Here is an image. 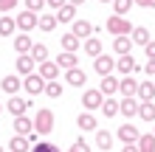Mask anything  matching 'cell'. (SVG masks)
I'll list each match as a JSON object with an SVG mask.
<instances>
[{"label": "cell", "instance_id": "cell-1", "mask_svg": "<svg viewBox=\"0 0 155 152\" xmlns=\"http://www.w3.org/2000/svg\"><path fill=\"white\" fill-rule=\"evenodd\" d=\"M34 130H37L40 135L54 132V113L48 110V107H40L37 110V115H34Z\"/></svg>", "mask_w": 155, "mask_h": 152}, {"label": "cell", "instance_id": "cell-2", "mask_svg": "<svg viewBox=\"0 0 155 152\" xmlns=\"http://www.w3.org/2000/svg\"><path fill=\"white\" fill-rule=\"evenodd\" d=\"M107 31H110L113 37H124V34H130V31H133V25H130V20H127V17L113 14L110 20H107Z\"/></svg>", "mask_w": 155, "mask_h": 152}, {"label": "cell", "instance_id": "cell-3", "mask_svg": "<svg viewBox=\"0 0 155 152\" xmlns=\"http://www.w3.org/2000/svg\"><path fill=\"white\" fill-rule=\"evenodd\" d=\"M23 87H25L28 96H40V93H45V79L40 73H28V76L23 79Z\"/></svg>", "mask_w": 155, "mask_h": 152}, {"label": "cell", "instance_id": "cell-4", "mask_svg": "<svg viewBox=\"0 0 155 152\" xmlns=\"http://www.w3.org/2000/svg\"><path fill=\"white\" fill-rule=\"evenodd\" d=\"M113 68H116V62H113V57L110 53H99V57H93V70L99 76H107V73H113Z\"/></svg>", "mask_w": 155, "mask_h": 152}, {"label": "cell", "instance_id": "cell-5", "mask_svg": "<svg viewBox=\"0 0 155 152\" xmlns=\"http://www.w3.org/2000/svg\"><path fill=\"white\" fill-rule=\"evenodd\" d=\"M102 102H104V96H102V90H93V87H90V90H85L82 93V107H85V110H99V107H102Z\"/></svg>", "mask_w": 155, "mask_h": 152}, {"label": "cell", "instance_id": "cell-6", "mask_svg": "<svg viewBox=\"0 0 155 152\" xmlns=\"http://www.w3.org/2000/svg\"><path fill=\"white\" fill-rule=\"evenodd\" d=\"M116 68H118V73H121V76H130L133 70H138V62L133 59V53H121V57L116 59Z\"/></svg>", "mask_w": 155, "mask_h": 152}, {"label": "cell", "instance_id": "cell-7", "mask_svg": "<svg viewBox=\"0 0 155 152\" xmlns=\"http://www.w3.org/2000/svg\"><path fill=\"white\" fill-rule=\"evenodd\" d=\"M138 135L141 132L133 127V124H121V127L116 130V138L121 141V144H135V141H138Z\"/></svg>", "mask_w": 155, "mask_h": 152}, {"label": "cell", "instance_id": "cell-8", "mask_svg": "<svg viewBox=\"0 0 155 152\" xmlns=\"http://www.w3.org/2000/svg\"><path fill=\"white\" fill-rule=\"evenodd\" d=\"M37 17H40V14H34V11L25 8V11H20V14L14 17V23H17V28H20V31H31L34 25H37Z\"/></svg>", "mask_w": 155, "mask_h": 152}, {"label": "cell", "instance_id": "cell-9", "mask_svg": "<svg viewBox=\"0 0 155 152\" xmlns=\"http://www.w3.org/2000/svg\"><path fill=\"white\" fill-rule=\"evenodd\" d=\"M71 34H76L79 40H87L90 34H93V25H90V20L79 17V20H74V23H71Z\"/></svg>", "mask_w": 155, "mask_h": 152}, {"label": "cell", "instance_id": "cell-10", "mask_svg": "<svg viewBox=\"0 0 155 152\" xmlns=\"http://www.w3.org/2000/svg\"><path fill=\"white\" fill-rule=\"evenodd\" d=\"M118 113H124V118L138 115V99L135 96H124V102H118Z\"/></svg>", "mask_w": 155, "mask_h": 152}, {"label": "cell", "instance_id": "cell-11", "mask_svg": "<svg viewBox=\"0 0 155 152\" xmlns=\"http://www.w3.org/2000/svg\"><path fill=\"white\" fill-rule=\"evenodd\" d=\"M23 87V82H20V76H14V73H8V76H3L0 79V90L3 93H8V96H14L17 90Z\"/></svg>", "mask_w": 155, "mask_h": 152}, {"label": "cell", "instance_id": "cell-12", "mask_svg": "<svg viewBox=\"0 0 155 152\" xmlns=\"http://www.w3.org/2000/svg\"><path fill=\"white\" fill-rule=\"evenodd\" d=\"M59 65H57V62H48V59H45V62H40V76L45 79V82H54V79H59Z\"/></svg>", "mask_w": 155, "mask_h": 152}, {"label": "cell", "instance_id": "cell-13", "mask_svg": "<svg viewBox=\"0 0 155 152\" xmlns=\"http://www.w3.org/2000/svg\"><path fill=\"white\" fill-rule=\"evenodd\" d=\"M76 127L79 130H99V121H96V115L90 110H85V113L76 115Z\"/></svg>", "mask_w": 155, "mask_h": 152}, {"label": "cell", "instance_id": "cell-14", "mask_svg": "<svg viewBox=\"0 0 155 152\" xmlns=\"http://www.w3.org/2000/svg\"><path fill=\"white\" fill-rule=\"evenodd\" d=\"M6 107H8V113H12L14 118H17V115H25V110H28L31 104L25 102V99H20V96H12V99H8V104H6Z\"/></svg>", "mask_w": 155, "mask_h": 152}, {"label": "cell", "instance_id": "cell-15", "mask_svg": "<svg viewBox=\"0 0 155 152\" xmlns=\"http://www.w3.org/2000/svg\"><path fill=\"white\" fill-rule=\"evenodd\" d=\"M65 79H68V85H74V87H82L87 82V73L82 68H68L65 70Z\"/></svg>", "mask_w": 155, "mask_h": 152}, {"label": "cell", "instance_id": "cell-16", "mask_svg": "<svg viewBox=\"0 0 155 152\" xmlns=\"http://www.w3.org/2000/svg\"><path fill=\"white\" fill-rule=\"evenodd\" d=\"M17 73H20V76L34 73V59H31V53H17Z\"/></svg>", "mask_w": 155, "mask_h": 152}, {"label": "cell", "instance_id": "cell-17", "mask_svg": "<svg viewBox=\"0 0 155 152\" xmlns=\"http://www.w3.org/2000/svg\"><path fill=\"white\" fill-rule=\"evenodd\" d=\"M135 99H138V102H152L155 99V82H138Z\"/></svg>", "mask_w": 155, "mask_h": 152}, {"label": "cell", "instance_id": "cell-18", "mask_svg": "<svg viewBox=\"0 0 155 152\" xmlns=\"http://www.w3.org/2000/svg\"><path fill=\"white\" fill-rule=\"evenodd\" d=\"M14 132H17V135H28V132H34V118H28V115H17V118H14Z\"/></svg>", "mask_w": 155, "mask_h": 152}, {"label": "cell", "instance_id": "cell-19", "mask_svg": "<svg viewBox=\"0 0 155 152\" xmlns=\"http://www.w3.org/2000/svg\"><path fill=\"white\" fill-rule=\"evenodd\" d=\"M130 40H133V45H135V42H138V45H147V42L152 40V37H150V28H144V25H133Z\"/></svg>", "mask_w": 155, "mask_h": 152}, {"label": "cell", "instance_id": "cell-20", "mask_svg": "<svg viewBox=\"0 0 155 152\" xmlns=\"http://www.w3.org/2000/svg\"><path fill=\"white\" fill-rule=\"evenodd\" d=\"M28 144H31V141L25 138V135H17V132H14L12 141H8V152H28V149H31Z\"/></svg>", "mask_w": 155, "mask_h": 152}, {"label": "cell", "instance_id": "cell-21", "mask_svg": "<svg viewBox=\"0 0 155 152\" xmlns=\"http://www.w3.org/2000/svg\"><path fill=\"white\" fill-rule=\"evenodd\" d=\"M118 90H121L124 96H135V90H138V82L133 79V73H130V76H121V79H118Z\"/></svg>", "mask_w": 155, "mask_h": 152}, {"label": "cell", "instance_id": "cell-22", "mask_svg": "<svg viewBox=\"0 0 155 152\" xmlns=\"http://www.w3.org/2000/svg\"><path fill=\"white\" fill-rule=\"evenodd\" d=\"M57 20H59V23H74V20H76V6H71V3L59 6V8H57Z\"/></svg>", "mask_w": 155, "mask_h": 152}, {"label": "cell", "instance_id": "cell-23", "mask_svg": "<svg viewBox=\"0 0 155 152\" xmlns=\"http://www.w3.org/2000/svg\"><path fill=\"white\" fill-rule=\"evenodd\" d=\"M96 147L102 149V152H107L113 147V132L110 130H96Z\"/></svg>", "mask_w": 155, "mask_h": 152}, {"label": "cell", "instance_id": "cell-24", "mask_svg": "<svg viewBox=\"0 0 155 152\" xmlns=\"http://www.w3.org/2000/svg\"><path fill=\"white\" fill-rule=\"evenodd\" d=\"M113 51L121 57V53H130L133 51V40H130V34H124V37H116L113 40Z\"/></svg>", "mask_w": 155, "mask_h": 152}, {"label": "cell", "instance_id": "cell-25", "mask_svg": "<svg viewBox=\"0 0 155 152\" xmlns=\"http://www.w3.org/2000/svg\"><path fill=\"white\" fill-rule=\"evenodd\" d=\"M135 147H138V152H155V132H147V135H138Z\"/></svg>", "mask_w": 155, "mask_h": 152}, {"label": "cell", "instance_id": "cell-26", "mask_svg": "<svg viewBox=\"0 0 155 152\" xmlns=\"http://www.w3.org/2000/svg\"><path fill=\"white\" fill-rule=\"evenodd\" d=\"M57 14H40L37 17V28L40 31H54V28H57Z\"/></svg>", "mask_w": 155, "mask_h": 152}, {"label": "cell", "instance_id": "cell-27", "mask_svg": "<svg viewBox=\"0 0 155 152\" xmlns=\"http://www.w3.org/2000/svg\"><path fill=\"white\" fill-rule=\"evenodd\" d=\"M99 90H102V96H113L116 90H118V79L116 76H102V87H99Z\"/></svg>", "mask_w": 155, "mask_h": 152}, {"label": "cell", "instance_id": "cell-28", "mask_svg": "<svg viewBox=\"0 0 155 152\" xmlns=\"http://www.w3.org/2000/svg\"><path fill=\"white\" fill-rule=\"evenodd\" d=\"M99 110H102L104 118H113V115H118V102L110 99V96H104V102H102V107H99Z\"/></svg>", "mask_w": 155, "mask_h": 152}, {"label": "cell", "instance_id": "cell-29", "mask_svg": "<svg viewBox=\"0 0 155 152\" xmlns=\"http://www.w3.org/2000/svg\"><path fill=\"white\" fill-rule=\"evenodd\" d=\"M76 62H79V59H76V53H74V51H62L59 57H57V65H59V68H65V70H68V68H76Z\"/></svg>", "mask_w": 155, "mask_h": 152}, {"label": "cell", "instance_id": "cell-30", "mask_svg": "<svg viewBox=\"0 0 155 152\" xmlns=\"http://www.w3.org/2000/svg\"><path fill=\"white\" fill-rule=\"evenodd\" d=\"M31 45H34V40L28 37V34H20V37H14V51H17V53H28Z\"/></svg>", "mask_w": 155, "mask_h": 152}, {"label": "cell", "instance_id": "cell-31", "mask_svg": "<svg viewBox=\"0 0 155 152\" xmlns=\"http://www.w3.org/2000/svg\"><path fill=\"white\" fill-rule=\"evenodd\" d=\"M85 53L87 57H99V53H102V40H96L93 34H90V37L85 40Z\"/></svg>", "mask_w": 155, "mask_h": 152}, {"label": "cell", "instance_id": "cell-32", "mask_svg": "<svg viewBox=\"0 0 155 152\" xmlns=\"http://www.w3.org/2000/svg\"><path fill=\"white\" fill-rule=\"evenodd\" d=\"M28 53H31V59H34V62H45V59H48V45H42V42H34Z\"/></svg>", "mask_w": 155, "mask_h": 152}, {"label": "cell", "instance_id": "cell-33", "mask_svg": "<svg viewBox=\"0 0 155 152\" xmlns=\"http://www.w3.org/2000/svg\"><path fill=\"white\" fill-rule=\"evenodd\" d=\"M14 28H17L14 17H0V37H12Z\"/></svg>", "mask_w": 155, "mask_h": 152}, {"label": "cell", "instance_id": "cell-34", "mask_svg": "<svg viewBox=\"0 0 155 152\" xmlns=\"http://www.w3.org/2000/svg\"><path fill=\"white\" fill-rule=\"evenodd\" d=\"M138 115L144 121H155V104L152 102H141L138 104Z\"/></svg>", "mask_w": 155, "mask_h": 152}, {"label": "cell", "instance_id": "cell-35", "mask_svg": "<svg viewBox=\"0 0 155 152\" xmlns=\"http://www.w3.org/2000/svg\"><path fill=\"white\" fill-rule=\"evenodd\" d=\"M62 93H65V85H59L57 79H54V82H45V96H51V99H59Z\"/></svg>", "mask_w": 155, "mask_h": 152}, {"label": "cell", "instance_id": "cell-36", "mask_svg": "<svg viewBox=\"0 0 155 152\" xmlns=\"http://www.w3.org/2000/svg\"><path fill=\"white\" fill-rule=\"evenodd\" d=\"M59 42H62V48H65V51H74V53L79 48V37H76V34H62Z\"/></svg>", "mask_w": 155, "mask_h": 152}, {"label": "cell", "instance_id": "cell-37", "mask_svg": "<svg viewBox=\"0 0 155 152\" xmlns=\"http://www.w3.org/2000/svg\"><path fill=\"white\" fill-rule=\"evenodd\" d=\"M133 6H135L133 0H113V11H116V14H121V17H124L127 11H130Z\"/></svg>", "mask_w": 155, "mask_h": 152}, {"label": "cell", "instance_id": "cell-38", "mask_svg": "<svg viewBox=\"0 0 155 152\" xmlns=\"http://www.w3.org/2000/svg\"><path fill=\"white\" fill-rule=\"evenodd\" d=\"M28 152H59V149H57V144H51V141H40V144H34V149H28Z\"/></svg>", "mask_w": 155, "mask_h": 152}, {"label": "cell", "instance_id": "cell-39", "mask_svg": "<svg viewBox=\"0 0 155 152\" xmlns=\"http://www.w3.org/2000/svg\"><path fill=\"white\" fill-rule=\"evenodd\" d=\"M68 152H90V147H87V141H85V138H76L74 144H71Z\"/></svg>", "mask_w": 155, "mask_h": 152}, {"label": "cell", "instance_id": "cell-40", "mask_svg": "<svg viewBox=\"0 0 155 152\" xmlns=\"http://www.w3.org/2000/svg\"><path fill=\"white\" fill-rule=\"evenodd\" d=\"M17 8V0H0V11L8 14V11H14Z\"/></svg>", "mask_w": 155, "mask_h": 152}, {"label": "cell", "instance_id": "cell-41", "mask_svg": "<svg viewBox=\"0 0 155 152\" xmlns=\"http://www.w3.org/2000/svg\"><path fill=\"white\" fill-rule=\"evenodd\" d=\"M42 6H45V0H25V8H28V11H34V14H37Z\"/></svg>", "mask_w": 155, "mask_h": 152}, {"label": "cell", "instance_id": "cell-42", "mask_svg": "<svg viewBox=\"0 0 155 152\" xmlns=\"http://www.w3.org/2000/svg\"><path fill=\"white\" fill-rule=\"evenodd\" d=\"M144 73H147V76H155V59H147V62H144Z\"/></svg>", "mask_w": 155, "mask_h": 152}, {"label": "cell", "instance_id": "cell-43", "mask_svg": "<svg viewBox=\"0 0 155 152\" xmlns=\"http://www.w3.org/2000/svg\"><path fill=\"white\" fill-rule=\"evenodd\" d=\"M144 53H147V59H155V42H152V40L144 45Z\"/></svg>", "mask_w": 155, "mask_h": 152}, {"label": "cell", "instance_id": "cell-44", "mask_svg": "<svg viewBox=\"0 0 155 152\" xmlns=\"http://www.w3.org/2000/svg\"><path fill=\"white\" fill-rule=\"evenodd\" d=\"M65 3H68V0H45V6H51V8H54V11H57V8H59V6H65Z\"/></svg>", "mask_w": 155, "mask_h": 152}, {"label": "cell", "instance_id": "cell-45", "mask_svg": "<svg viewBox=\"0 0 155 152\" xmlns=\"http://www.w3.org/2000/svg\"><path fill=\"white\" fill-rule=\"evenodd\" d=\"M133 3H138V6H144V8H155V0H133Z\"/></svg>", "mask_w": 155, "mask_h": 152}, {"label": "cell", "instance_id": "cell-46", "mask_svg": "<svg viewBox=\"0 0 155 152\" xmlns=\"http://www.w3.org/2000/svg\"><path fill=\"white\" fill-rule=\"evenodd\" d=\"M121 152H138V147L135 144H121Z\"/></svg>", "mask_w": 155, "mask_h": 152}, {"label": "cell", "instance_id": "cell-47", "mask_svg": "<svg viewBox=\"0 0 155 152\" xmlns=\"http://www.w3.org/2000/svg\"><path fill=\"white\" fill-rule=\"evenodd\" d=\"M68 3H71V6H82L85 0H68Z\"/></svg>", "mask_w": 155, "mask_h": 152}, {"label": "cell", "instance_id": "cell-48", "mask_svg": "<svg viewBox=\"0 0 155 152\" xmlns=\"http://www.w3.org/2000/svg\"><path fill=\"white\" fill-rule=\"evenodd\" d=\"M102 3H113V0H102Z\"/></svg>", "mask_w": 155, "mask_h": 152}, {"label": "cell", "instance_id": "cell-49", "mask_svg": "<svg viewBox=\"0 0 155 152\" xmlns=\"http://www.w3.org/2000/svg\"><path fill=\"white\" fill-rule=\"evenodd\" d=\"M0 152H6V149H3V147H0Z\"/></svg>", "mask_w": 155, "mask_h": 152}, {"label": "cell", "instance_id": "cell-50", "mask_svg": "<svg viewBox=\"0 0 155 152\" xmlns=\"http://www.w3.org/2000/svg\"><path fill=\"white\" fill-rule=\"evenodd\" d=\"M0 110H3V104H0Z\"/></svg>", "mask_w": 155, "mask_h": 152}, {"label": "cell", "instance_id": "cell-51", "mask_svg": "<svg viewBox=\"0 0 155 152\" xmlns=\"http://www.w3.org/2000/svg\"><path fill=\"white\" fill-rule=\"evenodd\" d=\"M152 132H155V130H152Z\"/></svg>", "mask_w": 155, "mask_h": 152}]
</instances>
